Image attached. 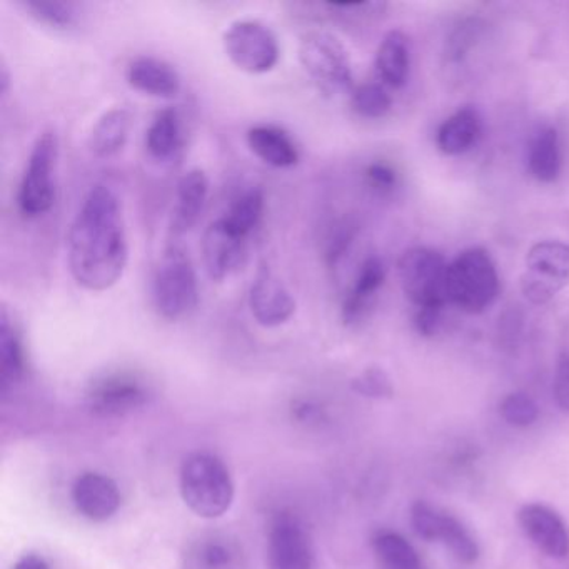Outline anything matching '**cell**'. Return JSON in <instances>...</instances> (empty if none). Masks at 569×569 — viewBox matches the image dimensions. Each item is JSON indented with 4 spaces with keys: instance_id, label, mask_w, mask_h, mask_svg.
Wrapping results in <instances>:
<instances>
[{
    "instance_id": "cell-1",
    "label": "cell",
    "mask_w": 569,
    "mask_h": 569,
    "mask_svg": "<svg viewBox=\"0 0 569 569\" xmlns=\"http://www.w3.org/2000/svg\"><path fill=\"white\" fill-rule=\"evenodd\" d=\"M68 259L72 278L87 291H107L123 278L130 239L123 206L111 187L97 184L82 200L69 229Z\"/></svg>"
},
{
    "instance_id": "cell-2",
    "label": "cell",
    "mask_w": 569,
    "mask_h": 569,
    "mask_svg": "<svg viewBox=\"0 0 569 569\" xmlns=\"http://www.w3.org/2000/svg\"><path fill=\"white\" fill-rule=\"evenodd\" d=\"M180 495L190 511L204 519H216L231 508L235 483L217 456L194 453L180 468Z\"/></svg>"
},
{
    "instance_id": "cell-3",
    "label": "cell",
    "mask_w": 569,
    "mask_h": 569,
    "mask_svg": "<svg viewBox=\"0 0 569 569\" xmlns=\"http://www.w3.org/2000/svg\"><path fill=\"white\" fill-rule=\"evenodd\" d=\"M499 294V276L492 256L482 248L463 251L447 271V298L469 314L486 311Z\"/></svg>"
},
{
    "instance_id": "cell-4",
    "label": "cell",
    "mask_w": 569,
    "mask_h": 569,
    "mask_svg": "<svg viewBox=\"0 0 569 569\" xmlns=\"http://www.w3.org/2000/svg\"><path fill=\"white\" fill-rule=\"evenodd\" d=\"M154 304L164 319L186 318L199 302L196 269L186 249L170 245L164 251L154 276Z\"/></svg>"
},
{
    "instance_id": "cell-5",
    "label": "cell",
    "mask_w": 569,
    "mask_h": 569,
    "mask_svg": "<svg viewBox=\"0 0 569 569\" xmlns=\"http://www.w3.org/2000/svg\"><path fill=\"white\" fill-rule=\"evenodd\" d=\"M449 265L430 248L407 249L397 262L404 294L421 308H446Z\"/></svg>"
},
{
    "instance_id": "cell-6",
    "label": "cell",
    "mask_w": 569,
    "mask_h": 569,
    "mask_svg": "<svg viewBox=\"0 0 569 569\" xmlns=\"http://www.w3.org/2000/svg\"><path fill=\"white\" fill-rule=\"evenodd\" d=\"M299 61L309 77L325 94H341L353 87L350 54L329 32H309L299 45Z\"/></svg>"
},
{
    "instance_id": "cell-7",
    "label": "cell",
    "mask_w": 569,
    "mask_h": 569,
    "mask_svg": "<svg viewBox=\"0 0 569 569\" xmlns=\"http://www.w3.org/2000/svg\"><path fill=\"white\" fill-rule=\"evenodd\" d=\"M58 156L59 141L55 133L45 131L39 134L19 186V209L25 217L44 216L54 206V170Z\"/></svg>"
},
{
    "instance_id": "cell-8",
    "label": "cell",
    "mask_w": 569,
    "mask_h": 569,
    "mask_svg": "<svg viewBox=\"0 0 569 569\" xmlns=\"http://www.w3.org/2000/svg\"><path fill=\"white\" fill-rule=\"evenodd\" d=\"M224 51L236 68L248 74H266L281 58L275 32L259 21L232 22L223 38Z\"/></svg>"
},
{
    "instance_id": "cell-9",
    "label": "cell",
    "mask_w": 569,
    "mask_h": 569,
    "mask_svg": "<svg viewBox=\"0 0 569 569\" xmlns=\"http://www.w3.org/2000/svg\"><path fill=\"white\" fill-rule=\"evenodd\" d=\"M569 284V245L536 242L526 256L521 291L532 304H546Z\"/></svg>"
},
{
    "instance_id": "cell-10",
    "label": "cell",
    "mask_w": 569,
    "mask_h": 569,
    "mask_svg": "<svg viewBox=\"0 0 569 569\" xmlns=\"http://www.w3.org/2000/svg\"><path fill=\"white\" fill-rule=\"evenodd\" d=\"M269 569H314L311 536L301 521L289 513L272 519L268 535Z\"/></svg>"
},
{
    "instance_id": "cell-11",
    "label": "cell",
    "mask_w": 569,
    "mask_h": 569,
    "mask_svg": "<svg viewBox=\"0 0 569 569\" xmlns=\"http://www.w3.org/2000/svg\"><path fill=\"white\" fill-rule=\"evenodd\" d=\"M252 318L265 328L284 324L296 312V301L268 265L259 266L249 291Z\"/></svg>"
},
{
    "instance_id": "cell-12",
    "label": "cell",
    "mask_w": 569,
    "mask_h": 569,
    "mask_svg": "<svg viewBox=\"0 0 569 569\" xmlns=\"http://www.w3.org/2000/svg\"><path fill=\"white\" fill-rule=\"evenodd\" d=\"M147 386L133 373H114L94 381L89 391V404L95 413L117 416L143 406Z\"/></svg>"
},
{
    "instance_id": "cell-13",
    "label": "cell",
    "mask_w": 569,
    "mask_h": 569,
    "mask_svg": "<svg viewBox=\"0 0 569 569\" xmlns=\"http://www.w3.org/2000/svg\"><path fill=\"white\" fill-rule=\"evenodd\" d=\"M246 239L229 229L223 219L214 220L203 238V259L213 281H224L241 268L246 256Z\"/></svg>"
},
{
    "instance_id": "cell-14",
    "label": "cell",
    "mask_w": 569,
    "mask_h": 569,
    "mask_svg": "<svg viewBox=\"0 0 569 569\" xmlns=\"http://www.w3.org/2000/svg\"><path fill=\"white\" fill-rule=\"evenodd\" d=\"M519 523L529 539L552 558L569 555V531L558 513L548 506L526 505L519 511Z\"/></svg>"
},
{
    "instance_id": "cell-15",
    "label": "cell",
    "mask_w": 569,
    "mask_h": 569,
    "mask_svg": "<svg viewBox=\"0 0 569 569\" xmlns=\"http://www.w3.org/2000/svg\"><path fill=\"white\" fill-rule=\"evenodd\" d=\"M72 499L82 516L92 521H105L116 515L121 493L116 483L99 473H85L72 488Z\"/></svg>"
},
{
    "instance_id": "cell-16",
    "label": "cell",
    "mask_w": 569,
    "mask_h": 569,
    "mask_svg": "<svg viewBox=\"0 0 569 569\" xmlns=\"http://www.w3.org/2000/svg\"><path fill=\"white\" fill-rule=\"evenodd\" d=\"M127 84L153 97L173 99L180 92V75L173 65L151 55L133 59L127 65Z\"/></svg>"
},
{
    "instance_id": "cell-17",
    "label": "cell",
    "mask_w": 569,
    "mask_h": 569,
    "mask_svg": "<svg viewBox=\"0 0 569 569\" xmlns=\"http://www.w3.org/2000/svg\"><path fill=\"white\" fill-rule=\"evenodd\" d=\"M209 194V179L204 170L190 169L177 183L176 204L170 216V232L186 235L196 226Z\"/></svg>"
},
{
    "instance_id": "cell-18",
    "label": "cell",
    "mask_w": 569,
    "mask_h": 569,
    "mask_svg": "<svg viewBox=\"0 0 569 569\" xmlns=\"http://www.w3.org/2000/svg\"><path fill=\"white\" fill-rule=\"evenodd\" d=\"M246 139L252 154L276 169H289L301 159L294 141L281 127L259 124L248 131Z\"/></svg>"
},
{
    "instance_id": "cell-19",
    "label": "cell",
    "mask_w": 569,
    "mask_h": 569,
    "mask_svg": "<svg viewBox=\"0 0 569 569\" xmlns=\"http://www.w3.org/2000/svg\"><path fill=\"white\" fill-rule=\"evenodd\" d=\"M386 279V268L377 256H370L361 265L353 286L348 291L343 302V321L346 324H356L366 315L368 309L373 304L380 289Z\"/></svg>"
},
{
    "instance_id": "cell-20",
    "label": "cell",
    "mask_w": 569,
    "mask_h": 569,
    "mask_svg": "<svg viewBox=\"0 0 569 569\" xmlns=\"http://www.w3.org/2000/svg\"><path fill=\"white\" fill-rule=\"evenodd\" d=\"M482 133L479 112L473 107H463L441 124L436 134L437 147L447 156H458L475 147Z\"/></svg>"
},
{
    "instance_id": "cell-21",
    "label": "cell",
    "mask_w": 569,
    "mask_h": 569,
    "mask_svg": "<svg viewBox=\"0 0 569 569\" xmlns=\"http://www.w3.org/2000/svg\"><path fill=\"white\" fill-rule=\"evenodd\" d=\"M25 356L21 332L12 321L8 308L0 312V390H9L21 383L24 377Z\"/></svg>"
},
{
    "instance_id": "cell-22",
    "label": "cell",
    "mask_w": 569,
    "mask_h": 569,
    "mask_svg": "<svg viewBox=\"0 0 569 569\" xmlns=\"http://www.w3.org/2000/svg\"><path fill=\"white\" fill-rule=\"evenodd\" d=\"M131 127H133V114L127 108H111L104 112L92 127L89 147L97 157L114 156L126 146Z\"/></svg>"
},
{
    "instance_id": "cell-23",
    "label": "cell",
    "mask_w": 569,
    "mask_h": 569,
    "mask_svg": "<svg viewBox=\"0 0 569 569\" xmlns=\"http://www.w3.org/2000/svg\"><path fill=\"white\" fill-rule=\"evenodd\" d=\"M411 65L410 39L401 31L384 35L376 54V71L387 87L400 89L407 82Z\"/></svg>"
},
{
    "instance_id": "cell-24",
    "label": "cell",
    "mask_w": 569,
    "mask_h": 569,
    "mask_svg": "<svg viewBox=\"0 0 569 569\" xmlns=\"http://www.w3.org/2000/svg\"><path fill=\"white\" fill-rule=\"evenodd\" d=\"M561 141L555 127H541L528 147V169L539 183H552L561 173Z\"/></svg>"
},
{
    "instance_id": "cell-25",
    "label": "cell",
    "mask_w": 569,
    "mask_h": 569,
    "mask_svg": "<svg viewBox=\"0 0 569 569\" xmlns=\"http://www.w3.org/2000/svg\"><path fill=\"white\" fill-rule=\"evenodd\" d=\"M183 146V124L176 108L157 112L146 131V149L153 159H173Z\"/></svg>"
},
{
    "instance_id": "cell-26",
    "label": "cell",
    "mask_w": 569,
    "mask_h": 569,
    "mask_svg": "<svg viewBox=\"0 0 569 569\" xmlns=\"http://www.w3.org/2000/svg\"><path fill=\"white\" fill-rule=\"evenodd\" d=\"M262 213H265V193L259 187H251L231 204L220 219L235 235L248 241L249 236L261 223Z\"/></svg>"
},
{
    "instance_id": "cell-27",
    "label": "cell",
    "mask_w": 569,
    "mask_h": 569,
    "mask_svg": "<svg viewBox=\"0 0 569 569\" xmlns=\"http://www.w3.org/2000/svg\"><path fill=\"white\" fill-rule=\"evenodd\" d=\"M373 551L381 569H423L416 549L397 532H377L373 538Z\"/></svg>"
},
{
    "instance_id": "cell-28",
    "label": "cell",
    "mask_w": 569,
    "mask_h": 569,
    "mask_svg": "<svg viewBox=\"0 0 569 569\" xmlns=\"http://www.w3.org/2000/svg\"><path fill=\"white\" fill-rule=\"evenodd\" d=\"M242 555L239 546L227 538L204 539L190 552L193 569H241Z\"/></svg>"
},
{
    "instance_id": "cell-29",
    "label": "cell",
    "mask_w": 569,
    "mask_h": 569,
    "mask_svg": "<svg viewBox=\"0 0 569 569\" xmlns=\"http://www.w3.org/2000/svg\"><path fill=\"white\" fill-rule=\"evenodd\" d=\"M436 541L443 542L451 555L459 562L472 565L478 559L479 549L472 532L459 523L454 516L443 513L441 515L439 528H437Z\"/></svg>"
},
{
    "instance_id": "cell-30",
    "label": "cell",
    "mask_w": 569,
    "mask_h": 569,
    "mask_svg": "<svg viewBox=\"0 0 569 569\" xmlns=\"http://www.w3.org/2000/svg\"><path fill=\"white\" fill-rule=\"evenodd\" d=\"M24 11L39 24L68 31L79 22V11L72 2L61 0H28L22 2Z\"/></svg>"
},
{
    "instance_id": "cell-31",
    "label": "cell",
    "mask_w": 569,
    "mask_h": 569,
    "mask_svg": "<svg viewBox=\"0 0 569 569\" xmlns=\"http://www.w3.org/2000/svg\"><path fill=\"white\" fill-rule=\"evenodd\" d=\"M354 112L366 120H381L386 116L393 105V99L387 94L386 87L374 82L360 85L354 89L353 99H351Z\"/></svg>"
},
{
    "instance_id": "cell-32",
    "label": "cell",
    "mask_w": 569,
    "mask_h": 569,
    "mask_svg": "<svg viewBox=\"0 0 569 569\" xmlns=\"http://www.w3.org/2000/svg\"><path fill=\"white\" fill-rule=\"evenodd\" d=\"M501 416L515 427H528L538 420V406L532 397L525 393H513L501 403Z\"/></svg>"
},
{
    "instance_id": "cell-33",
    "label": "cell",
    "mask_w": 569,
    "mask_h": 569,
    "mask_svg": "<svg viewBox=\"0 0 569 569\" xmlns=\"http://www.w3.org/2000/svg\"><path fill=\"white\" fill-rule=\"evenodd\" d=\"M483 24L478 19H468L454 29L447 41V58L451 61H459L468 54L469 49L476 44L482 34Z\"/></svg>"
},
{
    "instance_id": "cell-34",
    "label": "cell",
    "mask_w": 569,
    "mask_h": 569,
    "mask_svg": "<svg viewBox=\"0 0 569 569\" xmlns=\"http://www.w3.org/2000/svg\"><path fill=\"white\" fill-rule=\"evenodd\" d=\"M441 515L433 506L424 501H417L411 508V523H413L414 531L420 538L426 541H436L437 528H439Z\"/></svg>"
},
{
    "instance_id": "cell-35",
    "label": "cell",
    "mask_w": 569,
    "mask_h": 569,
    "mask_svg": "<svg viewBox=\"0 0 569 569\" xmlns=\"http://www.w3.org/2000/svg\"><path fill=\"white\" fill-rule=\"evenodd\" d=\"M353 390L363 396L391 397L393 396V384L384 371L377 368L364 371L361 376L353 381Z\"/></svg>"
},
{
    "instance_id": "cell-36",
    "label": "cell",
    "mask_w": 569,
    "mask_h": 569,
    "mask_svg": "<svg viewBox=\"0 0 569 569\" xmlns=\"http://www.w3.org/2000/svg\"><path fill=\"white\" fill-rule=\"evenodd\" d=\"M354 235H356V231H354L353 224L343 223L335 227L331 238H329L328 249H325V259H328L329 265H338L339 259L346 255L351 242L354 241Z\"/></svg>"
},
{
    "instance_id": "cell-37",
    "label": "cell",
    "mask_w": 569,
    "mask_h": 569,
    "mask_svg": "<svg viewBox=\"0 0 569 569\" xmlns=\"http://www.w3.org/2000/svg\"><path fill=\"white\" fill-rule=\"evenodd\" d=\"M368 184L377 193H391L397 186V174L390 164L373 163L366 169Z\"/></svg>"
},
{
    "instance_id": "cell-38",
    "label": "cell",
    "mask_w": 569,
    "mask_h": 569,
    "mask_svg": "<svg viewBox=\"0 0 569 569\" xmlns=\"http://www.w3.org/2000/svg\"><path fill=\"white\" fill-rule=\"evenodd\" d=\"M555 396L559 406L569 411V353L559 360L555 376Z\"/></svg>"
},
{
    "instance_id": "cell-39",
    "label": "cell",
    "mask_w": 569,
    "mask_h": 569,
    "mask_svg": "<svg viewBox=\"0 0 569 569\" xmlns=\"http://www.w3.org/2000/svg\"><path fill=\"white\" fill-rule=\"evenodd\" d=\"M443 309L444 308H421L416 314L417 331L423 335L436 334L439 329L441 321H443Z\"/></svg>"
},
{
    "instance_id": "cell-40",
    "label": "cell",
    "mask_w": 569,
    "mask_h": 569,
    "mask_svg": "<svg viewBox=\"0 0 569 569\" xmlns=\"http://www.w3.org/2000/svg\"><path fill=\"white\" fill-rule=\"evenodd\" d=\"M14 569H49L48 562L44 558L38 555H28L19 559Z\"/></svg>"
},
{
    "instance_id": "cell-41",
    "label": "cell",
    "mask_w": 569,
    "mask_h": 569,
    "mask_svg": "<svg viewBox=\"0 0 569 569\" xmlns=\"http://www.w3.org/2000/svg\"><path fill=\"white\" fill-rule=\"evenodd\" d=\"M9 84H11V74H9L8 65L2 62L0 65V91L2 94L9 91Z\"/></svg>"
}]
</instances>
